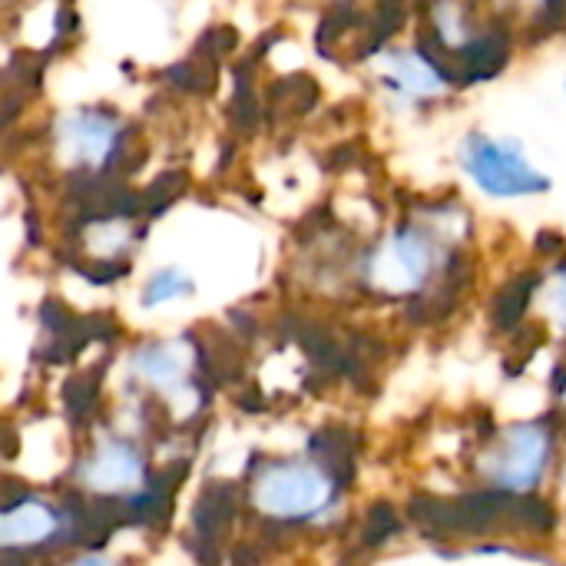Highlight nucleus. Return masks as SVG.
Wrapping results in <instances>:
<instances>
[{
	"mask_svg": "<svg viewBox=\"0 0 566 566\" xmlns=\"http://www.w3.org/2000/svg\"><path fill=\"white\" fill-rule=\"evenodd\" d=\"M534 285H537V279L531 275V279H517V282H511V285L501 292V302H497V325H501V328L514 325V322L524 315V308H527V302H531Z\"/></svg>",
	"mask_w": 566,
	"mask_h": 566,
	"instance_id": "obj_12",
	"label": "nucleus"
},
{
	"mask_svg": "<svg viewBox=\"0 0 566 566\" xmlns=\"http://www.w3.org/2000/svg\"><path fill=\"white\" fill-rule=\"evenodd\" d=\"M464 169L468 176L497 199H514V196H537L551 189V179L544 172H537L517 143H501L491 136H468L464 143Z\"/></svg>",
	"mask_w": 566,
	"mask_h": 566,
	"instance_id": "obj_1",
	"label": "nucleus"
},
{
	"mask_svg": "<svg viewBox=\"0 0 566 566\" xmlns=\"http://www.w3.org/2000/svg\"><path fill=\"white\" fill-rule=\"evenodd\" d=\"M551 312H554V318L566 328V272L557 279V285L551 292Z\"/></svg>",
	"mask_w": 566,
	"mask_h": 566,
	"instance_id": "obj_14",
	"label": "nucleus"
},
{
	"mask_svg": "<svg viewBox=\"0 0 566 566\" xmlns=\"http://www.w3.org/2000/svg\"><path fill=\"white\" fill-rule=\"evenodd\" d=\"M388 83L401 90L405 96H438L444 93V80L431 56L421 53H398L388 60Z\"/></svg>",
	"mask_w": 566,
	"mask_h": 566,
	"instance_id": "obj_9",
	"label": "nucleus"
},
{
	"mask_svg": "<svg viewBox=\"0 0 566 566\" xmlns=\"http://www.w3.org/2000/svg\"><path fill=\"white\" fill-rule=\"evenodd\" d=\"M189 368V348L182 342L146 345L133 355V371L159 391H176Z\"/></svg>",
	"mask_w": 566,
	"mask_h": 566,
	"instance_id": "obj_8",
	"label": "nucleus"
},
{
	"mask_svg": "<svg viewBox=\"0 0 566 566\" xmlns=\"http://www.w3.org/2000/svg\"><path fill=\"white\" fill-rule=\"evenodd\" d=\"M93 401H96V381L93 378H73L66 388V408L73 415L86 418L93 411Z\"/></svg>",
	"mask_w": 566,
	"mask_h": 566,
	"instance_id": "obj_13",
	"label": "nucleus"
},
{
	"mask_svg": "<svg viewBox=\"0 0 566 566\" xmlns=\"http://www.w3.org/2000/svg\"><path fill=\"white\" fill-rule=\"evenodd\" d=\"M83 484L96 494H119V491H136L146 478V464L133 444L123 441H103L93 458L80 471Z\"/></svg>",
	"mask_w": 566,
	"mask_h": 566,
	"instance_id": "obj_5",
	"label": "nucleus"
},
{
	"mask_svg": "<svg viewBox=\"0 0 566 566\" xmlns=\"http://www.w3.org/2000/svg\"><path fill=\"white\" fill-rule=\"evenodd\" d=\"M116 139H119L116 119H109L103 113H73L60 126V143H63L66 156L73 163H83V166L106 163Z\"/></svg>",
	"mask_w": 566,
	"mask_h": 566,
	"instance_id": "obj_6",
	"label": "nucleus"
},
{
	"mask_svg": "<svg viewBox=\"0 0 566 566\" xmlns=\"http://www.w3.org/2000/svg\"><path fill=\"white\" fill-rule=\"evenodd\" d=\"M196 285H192V279L186 275V272H179V269H163V272H156L149 282H146V289H143V305L146 308H156V305H166V302H172V298H179V295H189Z\"/></svg>",
	"mask_w": 566,
	"mask_h": 566,
	"instance_id": "obj_11",
	"label": "nucleus"
},
{
	"mask_svg": "<svg viewBox=\"0 0 566 566\" xmlns=\"http://www.w3.org/2000/svg\"><path fill=\"white\" fill-rule=\"evenodd\" d=\"M56 531V511H50L46 504L23 497L20 504H10L3 511L0 521V544L7 551H27L43 544L50 534Z\"/></svg>",
	"mask_w": 566,
	"mask_h": 566,
	"instance_id": "obj_7",
	"label": "nucleus"
},
{
	"mask_svg": "<svg viewBox=\"0 0 566 566\" xmlns=\"http://www.w3.org/2000/svg\"><path fill=\"white\" fill-rule=\"evenodd\" d=\"M564 398H566V388H564Z\"/></svg>",
	"mask_w": 566,
	"mask_h": 566,
	"instance_id": "obj_15",
	"label": "nucleus"
},
{
	"mask_svg": "<svg viewBox=\"0 0 566 566\" xmlns=\"http://www.w3.org/2000/svg\"><path fill=\"white\" fill-rule=\"evenodd\" d=\"M551 454V434L541 424H517L511 428L501 444L484 458V474L511 494L537 488Z\"/></svg>",
	"mask_w": 566,
	"mask_h": 566,
	"instance_id": "obj_3",
	"label": "nucleus"
},
{
	"mask_svg": "<svg viewBox=\"0 0 566 566\" xmlns=\"http://www.w3.org/2000/svg\"><path fill=\"white\" fill-rule=\"evenodd\" d=\"M504 60H507V33L494 30V33L481 36L478 43H471V46L464 50L461 66H464L468 76L474 80V76H491V73H497V70L504 66Z\"/></svg>",
	"mask_w": 566,
	"mask_h": 566,
	"instance_id": "obj_10",
	"label": "nucleus"
},
{
	"mask_svg": "<svg viewBox=\"0 0 566 566\" xmlns=\"http://www.w3.org/2000/svg\"><path fill=\"white\" fill-rule=\"evenodd\" d=\"M428 272H431V245L424 235L411 229L388 235L368 259V282L385 295L418 292Z\"/></svg>",
	"mask_w": 566,
	"mask_h": 566,
	"instance_id": "obj_4",
	"label": "nucleus"
},
{
	"mask_svg": "<svg viewBox=\"0 0 566 566\" xmlns=\"http://www.w3.org/2000/svg\"><path fill=\"white\" fill-rule=\"evenodd\" d=\"M335 488L332 478L308 464H269L259 471L252 497L255 507L269 517L302 521L328 507Z\"/></svg>",
	"mask_w": 566,
	"mask_h": 566,
	"instance_id": "obj_2",
	"label": "nucleus"
}]
</instances>
